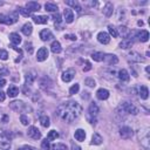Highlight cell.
<instances>
[{
    "instance_id": "cell-1",
    "label": "cell",
    "mask_w": 150,
    "mask_h": 150,
    "mask_svg": "<svg viewBox=\"0 0 150 150\" xmlns=\"http://www.w3.org/2000/svg\"><path fill=\"white\" fill-rule=\"evenodd\" d=\"M81 112H82V107L75 101L63 102L58 107V109H56L58 116L66 122L75 121L81 115Z\"/></svg>"
},
{
    "instance_id": "cell-2",
    "label": "cell",
    "mask_w": 150,
    "mask_h": 150,
    "mask_svg": "<svg viewBox=\"0 0 150 150\" xmlns=\"http://www.w3.org/2000/svg\"><path fill=\"white\" fill-rule=\"evenodd\" d=\"M138 140L141 142V145L145 149L149 150L150 148V136H149V128L141 129L138 131Z\"/></svg>"
},
{
    "instance_id": "cell-3",
    "label": "cell",
    "mask_w": 150,
    "mask_h": 150,
    "mask_svg": "<svg viewBox=\"0 0 150 150\" xmlns=\"http://www.w3.org/2000/svg\"><path fill=\"white\" fill-rule=\"evenodd\" d=\"M99 111H100V109H99V107H97V104H96L95 102L90 103V106H89V108H88V112H87V120H88L90 123H95V121H96L95 117L97 116Z\"/></svg>"
},
{
    "instance_id": "cell-4",
    "label": "cell",
    "mask_w": 150,
    "mask_h": 150,
    "mask_svg": "<svg viewBox=\"0 0 150 150\" xmlns=\"http://www.w3.org/2000/svg\"><path fill=\"white\" fill-rule=\"evenodd\" d=\"M120 109L123 112H125V114H131V115H137L138 114V109L130 102H123L120 106Z\"/></svg>"
},
{
    "instance_id": "cell-5",
    "label": "cell",
    "mask_w": 150,
    "mask_h": 150,
    "mask_svg": "<svg viewBox=\"0 0 150 150\" xmlns=\"http://www.w3.org/2000/svg\"><path fill=\"white\" fill-rule=\"evenodd\" d=\"M18 20V15L16 13H12L10 15L5 14H0V24H6V25H12Z\"/></svg>"
},
{
    "instance_id": "cell-6",
    "label": "cell",
    "mask_w": 150,
    "mask_h": 150,
    "mask_svg": "<svg viewBox=\"0 0 150 150\" xmlns=\"http://www.w3.org/2000/svg\"><path fill=\"white\" fill-rule=\"evenodd\" d=\"M11 145V137L5 131H0V148H4L5 150Z\"/></svg>"
},
{
    "instance_id": "cell-7",
    "label": "cell",
    "mask_w": 150,
    "mask_h": 150,
    "mask_svg": "<svg viewBox=\"0 0 150 150\" xmlns=\"http://www.w3.org/2000/svg\"><path fill=\"white\" fill-rule=\"evenodd\" d=\"M10 108L13 109L14 111H24L25 109L31 110V108H28L22 101H13L10 103Z\"/></svg>"
},
{
    "instance_id": "cell-8",
    "label": "cell",
    "mask_w": 150,
    "mask_h": 150,
    "mask_svg": "<svg viewBox=\"0 0 150 150\" xmlns=\"http://www.w3.org/2000/svg\"><path fill=\"white\" fill-rule=\"evenodd\" d=\"M133 129H131L130 127H122L120 129V136L123 138V140H129L131 136H133Z\"/></svg>"
},
{
    "instance_id": "cell-9",
    "label": "cell",
    "mask_w": 150,
    "mask_h": 150,
    "mask_svg": "<svg viewBox=\"0 0 150 150\" xmlns=\"http://www.w3.org/2000/svg\"><path fill=\"white\" fill-rule=\"evenodd\" d=\"M27 135H28V137H31L33 140H40L41 138V133L36 127H29L28 131H27Z\"/></svg>"
},
{
    "instance_id": "cell-10",
    "label": "cell",
    "mask_w": 150,
    "mask_h": 150,
    "mask_svg": "<svg viewBox=\"0 0 150 150\" xmlns=\"http://www.w3.org/2000/svg\"><path fill=\"white\" fill-rule=\"evenodd\" d=\"M48 58V49L46 47H41L39 50H38V54H36V60L38 61H45L46 59Z\"/></svg>"
},
{
    "instance_id": "cell-11",
    "label": "cell",
    "mask_w": 150,
    "mask_h": 150,
    "mask_svg": "<svg viewBox=\"0 0 150 150\" xmlns=\"http://www.w3.org/2000/svg\"><path fill=\"white\" fill-rule=\"evenodd\" d=\"M74 75H75V70L74 69H68V70L62 73L61 79H62L63 82H70L74 79Z\"/></svg>"
},
{
    "instance_id": "cell-12",
    "label": "cell",
    "mask_w": 150,
    "mask_h": 150,
    "mask_svg": "<svg viewBox=\"0 0 150 150\" xmlns=\"http://www.w3.org/2000/svg\"><path fill=\"white\" fill-rule=\"evenodd\" d=\"M97 40H99V42H101L103 45H108L110 42V36L106 32H100L97 34Z\"/></svg>"
},
{
    "instance_id": "cell-13",
    "label": "cell",
    "mask_w": 150,
    "mask_h": 150,
    "mask_svg": "<svg viewBox=\"0 0 150 150\" xmlns=\"http://www.w3.org/2000/svg\"><path fill=\"white\" fill-rule=\"evenodd\" d=\"M40 38H41L42 41H49L54 38V35L49 29H42L40 32Z\"/></svg>"
},
{
    "instance_id": "cell-14",
    "label": "cell",
    "mask_w": 150,
    "mask_h": 150,
    "mask_svg": "<svg viewBox=\"0 0 150 150\" xmlns=\"http://www.w3.org/2000/svg\"><path fill=\"white\" fill-rule=\"evenodd\" d=\"M25 79H26V86H31V85L35 81V79H36V73H35L34 70L28 72V73L26 74Z\"/></svg>"
},
{
    "instance_id": "cell-15",
    "label": "cell",
    "mask_w": 150,
    "mask_h": 150,
    "mask_svg": "<svg viewBox=\"0 0 150 150\" xmlns=\"http://www.w3.org/2000/svg\"><path fill=\"white\" fill-rule=\"evenodd\" d=\"M96 97L99 99V100H107L108 97H109V90H107V89H104V88H101V89H99L97 91H96Z\"/></svg>"
},
{
    "instance_id": "cell-16",
    "label": "cell",
    "mask_w": 150,
    "mask_h": 150,
    "mask_svg": "<svg viewBox=\"0 0 150 150\" xmlns=\"http://www.w3.org/2000/svg\"><path fill=\"white\" fill-rule=\"evenodd\" d=\"M26 8L32 13V12H36V11H40L41 6L39 3H35V1H29L26 4Z\"/></svg>"
},
{
    "instance_id": "cell-17",
    "label": "cell",
    "mask_w": 150,
    "mask_h": 150,
    "mask_svg": "<svg viewBox=\"0 0 150 150\" xmlns=\"http://www.w3.org/2000/svg\"><path fill=\"white\" fill-rule=\"evenodd\" d=\"M103 60H104L108 65H116V63L119 62L117 56H116V55H111V54H107V55H104Z\"/></svg>"
},
{
    "instance_id": "cell-18",
    "label": "cell",
    "mask_w": 150,
    "mask_h": 150,
    "mask_svg": "<svg viewBox=\"0 0 150 150\" xmlns=\"http://www.w3.org/2000/svg\"><path fill=\"white\" fill-rule=\"evenodd\" d=\"M63 15H65V21L67 24H72L73 20H74V14H73V11L70 8H66L65 12H63Z\"/></svg>"
},
{
    "instance_id": "cell-19",
    "label": "cell",
    "mask_w": 150,
    "mask_h": 150,
    "mask_svg": "<svg viewBox=\"0 0 150 150\" xmlns=\"http://www.w3.org/2000/svg\"><path fill=\"white\" fill-rule=\"evenodd\" d=\"M10 40H11L13 46L21 44V38H20V35H19L18 33H11L10 34Z\"/></svg>"
},
{
    "instance_id": "cell-20",
    "label": "cell",
    "mask_w": 150,
    "mask_h": 150,
    "mask_svg": "<svg viewBox=\"0 0 150 150\" xmlns=\"http://www.w3.org/2000/svg\"><path fill=\"white\" fill-rule=\"evenodd\" d=\"M33 21L38 25H45L48 22V16L45 15H38V16H33Z\"/></svg>"
},
{
    "instance_id": "cell-21",
    "label": "cell",
    "mask_w": 150,
    "mask_h": 150,
    "mask_svg": "<svg viewBox=\"0 0 150 150\" xmlns=\"http://www.w3.org/2000/svg\"><path fill=\"white\" fill-rule=\"evenodd\" d=\"M74 137H75V140L79 141V142L85 141V138H86V133H85V130H83V129H78L76 131H75Z\"/></svg>"
},
{
    "instance_id": "cell-22",
    "label": "cell",
    "mask_w": 150,
    "mask_h": 150,
    "mask_svg": "<svg viewBox=\"0 0 150 150\" xmlns=\"http://www.w3.org/2000/svg\"><path fill=\"white\" fill-rule=\"evenodd\" d=\"M129 58L133 61H135V62H144V58H142L137 52H130L129 53Z\"/></svg>"
},
{
    "instance_id": "cell-23",
    "label": "cell",
    "mask_w": 150,
    "mask_h": 150,
    "mask_svg": "<svg viewBox=\"0 0 150 150\" xmlns=\"http://www.w3.org/2000/svg\"><path fill=\"white\" fill-rule=\"evenodd\" d=\"M138 95H140L141 99H143V100H147V99H148V96H149V90H148V88H147L145 86H141V87H140V89H138Z\"/></svg>"
},
{
    "instance_id": "cell-24",
    "label": "cell",
    "mask_w": 150,
    "mask_h": 150,
    "mask_svg": "<svg viewBox=\"0 0 150 150\" xmlns=\"http://www.w3.org/2000/svg\"><path fill=\"white\" fill-rule=\"evenodd\" d=\"M50 49H52V52H53L54 54L61 53V50H62L61 44H60L59 41H53V44H52V46H50Z\"/></svg>"
},
{
    "instance_id": "cell-25",
    "label": "cell",
    "mask_w": 150,
    "mask_h": 150,
    "mask_svg": "<svg viewBox=\"0 0 150 150\" xmlns=\"http://www.w3.org/2000/svg\"><path fill=\"white\" fill-rule=\"evenodd\" d=\"M137 38H138V40L142 41V42H147L149 40V32L148 31H141L138 34H137Z\"/></svg>"
},
{
    "instance_id": "cell-26",
    "label": "cell",
    "mask_w": 150,
    "mask_h": 150,
    "mask_svg": "<svg viewBox=\"0 0 150 150\" xmlns=\"http://www.w3.org/2000/svg\"><path fill=\"white\" fill-rule=\"evenodd\" d=\"M133 45H134V41H133V40H130V39H128V38H125L124 40H122V41H121L120 47H121V48H123V49H128V48H130Z\"/></svg>"
},
{
    "instance_id": "cell-27",
    "label": "cell",
    "mask_w": 150,
    "mask_h": 150,
    "mask_svg": "<svg viewBox=\"0 0 150 150\" xmlns=\"http://www.w3.org/2000/svg\"><path fill=\"white\" fill-rule=\"evenodd\" d=\"M119 79H120L121 81H124V82L129 81V79H130L129 73H128L125 69H121V70L119 72Z\"/></svg>"
},
{
    "instance_id": "cell-28",
    "label": "cell",
    "mask_w": 150,
    "mask_h": 150,
    "mask_svg": "<svg viewBox=\"0 0 150 150\" xmlns=\"http://www.w3.org/2000/svg\"><path fill=\"white\" fill-rule=\"evenodd\" d=\"M19 94V89L15 87V86H10L8 87V89H7V95L10 96V97H15L16 95Z\"/></svg>"
},
{
    "instance_id": "cell-29",
    "label": "cell",
    "mask_w": 150,
    "mask_h": 150,
    "mask_svg": "<svg viewBox=\"0 0 150 150\" xmlns=\"http://www.w3.org/2000/svg\"><path fill=\"white\" fill-rule=\"evenodd\" d=\"M103 58H104V54L101 53V52H94V53L91 54V59H93L94 61H96V62L103 61Z\"/></svg>"
},
{
    "instance_id": "cell-30",
    "label": "cell",
    "mask_w": 150,
    "mask_h": 150,
    "mask_svg": "<svg viewBox=\"0 0 150 150\" xmlns=\"http://www.w3.org/2000/svg\"><path fill=\"white\" fill-rule=\"evenodd\" d=\"M32 31H33V27H32V25L28 22V24H25L24 26H22V28H21V32L26 35V36H28V35H31L32 34Z\"/></svg>"
},
{
    "instance_id": "cell-31",
    "label": "cell",
    "mask_w": 150,
    "mask_h": 150,
    "mask_svg": "<svg viewBox=\"0 0 150 150\" xmlns=\"http://www.w3.org/2000/svg\"><path fill=\"white\" fill-rule=\"evenodd\" d=\"M61 22H62V20H61V15H60L59 13H56V14L54 15V24H55V27L58 28V29H62Z\"/></svg>"
},
{
    "instance_id": "cell-32",
    "label": "cell",
    "mask_w": 150,
    "mask_h": 150,
    "mask_svg": "<svg viewBox=\"0 0 150 150\" xmlns=\"http://www.w3.org/2000/svg\"><path fill=\"white\" fill-rule=\"evenodd\" d=\"M102 137H101V135H99V134H94L93 135V137H91V144H95V145H100L101 143H102Z\"/></svg>"
},
{
    "instance_id": "cell-33",
    "label": "cell",
    "mask_w": 150,
    "mask_h": 150,
    "mask_svg": "<svg viewBox=\"0 0 150 150\" xmlns=\"http://www.w3.org/2000/svg\"><path fill=\"white\" fill-rule=\"evenodd\" d=\"M45 8L47 12H58V5L53 3H47L45 5Z\"/></svg>"
},
{
    "instance_id": "cell-34",
    "label": "cell",
    "mask_w": 150,
    "mask_h": 150,
    "mask_svg": "<svg viewBox=\"0 0 150 150\" xmlns=\"http://www.w3.org/2000/svg\"><path fill=\"white\" fill-rule=\"evenodd\" d=\"M103 13L106 14V16H110L112 14V5L110 3H107L104 8H103Z\"/></svg>"
},
{
    "instance_id": "cell-35",
    "label": "cell",
    "mask_w": 150,
    "mask_h": 150,
    "mask_svg": "<svg viewBox=\"0 0 150 150\" xmlns=\"http://www.w3.org/2000/svg\"><path fill=\"white\" fill-rule=\"evenodd\" d=\"M66 4L68 5V6H72V7H74L75 10H76L78 12H81V6L79 5V3L78 1H72V0H67V1H66Z\"/></svg>"
},
{
    "instance_id": "cell-36",
    "label": "cell",
    "mask_w": 150,
    "mask_h": 150,
    "mask_svg": "<svg viewBox=\"0 0 150 150\" xmlns=\"http://www.w3.org/2000/svg\"><path fill=\"white\" fill-rule=\"evenodd\" d=\"M59 137V134H58V131H55V130H50L48 135H47V140L48 141H54Z\"/></svg>"
},
{
    "instance_id": "cell-37",
    "label": "cell",
    "mask_w": 150,
    "mask_h": 150,
    "mask_svg": "<svg viewBox=\"0 0 150 150\" xmlns=\"http://www.w3.org/2000/svg\"><path fill=\"white\" fill-rule=\"evenodd\" d=\"M119 31H120V34H121V35L124 38V39H125L127 36H129V33H130V31H129V29H128L125 26H120V27H119ZM119 31H117V32H119Z\"/></svg>"
},
{
    "instance_id": "cell-38",
    "label": "cell",
    "mask_w": 150,
    "mask_h": 150,
    "mask_svg": "<svg viewBox=\"0 0 150 150\" xmlns=\"http://www.w3.org/2000/svg\"><path fill=\"white\" fill-rule=\"evenodd\" d=\"M40 123H41V125L45 127V128L49 127V124H50V122H49V117H48L47 115L41 116V117H40Z\"/></svg>"
},
{
    "instance_id": "cell-39",
    "label": "cell",
    "mask_w": 150,
    "mask_h": 150,
    "mask_svg": "<svg viewBox=\"0 0 150 150\" xmlns=\"http://www.w3.org/2000/svg\"><path fill=\"white\" fill-rule=\"evenodd\" d=\"M108 31L110 33V35H112V38H117L119 36V32H117V28H115L112 25H109L108 26Z\"/></svg>"
},
{
    "instance_id": "cell-40",
    "label": "cell",
    "mask_w": 150,
    "mask_h": 150,
    "mask_svg": "<svg viewBox=\"0 0 150 150\" xmlns=\"http://www.w3.org/2000/svg\"><path fill=\"white\" fill-rule=\"evenodd\" d=\"M52 150H67V147L63 143H56L52 147Z\"/></svg>"
},
{
    "instance_id": "cell-41",
    "label": "cell",
    "mask_w": 150,
    "mask_h": 150,
    "mask_svg": "<svg viewBox=\"0 0 150 150\" xmlns=\"http://www.w3.org/2000/svg\"><path fill=\"white\" fill-rule=\"evenodd\" d=\"M79 89H80V86H79L78 83H75V85H73V86L70 87L69 94H70V95H74V94H76V93L79 91Z\"/></svg>"
},
{
    "instance_id": "cell-42",
    "label": "cell",
    "mask_w": 150,
    "mask_h": 150,
    "mask_svg": "<svg viewBox=\"0 0 150 150\" xmlns=\"http://www.w3.org/2000/svg\"><path fill=\"white\" fill-rule=\"evenodd\" d=\"M18 12L20 13L21 15H24V16H29V15H31V12H29L27 8H24V7H19V8H18Z\"/></svg>"
},
{
    "instance_id": "cell-43",
    "label": "cell",
    "mask_w": 150,
    "mask_h": 150,
    "mask_svg": "<svg viewBox=\"0 0 150 150\" xmlns=\"http://www.w3.org/2000/svg\"><path fill=\"white\" fill-rule=\"evenodd\" d=\"M41 148H42V150H50V145H49V141L46 138V140H44L42 142H41Z\"/></svg>"
},
{
    "instance_id": "cell-44",
    "label": "cell",
    "mask_w": 150,
    "mask_h": 150,
    "mask_svg": "<svg viewBox=\"0 0 150 150\" xmlns=\"http://www.w3.org/2000/svg\"><path fill=\"white\" fill-rule=\"evenodd\" d=\"M0 59L4 60V61H6V60L8 59V53H7V50L0 49Z\"/></svg>"
},
{
    "instance_id": "cell-45",
    "label": "cell",
    "mask_w": 150,
    "mask_h": 150,
    "mask_svg": "<svg viewBox=\"0 0 150 150\" xmlns=\"http://www.w3.org/2000/svg\"><path fill=\"white\" fill-rule=\"evenodd\" d=\"M85 83H86L88 87H95V86H96V82H95V80H94V79H90V78L86 79Z\"/></svg>"
},
{
    "instance_id": "cell-46",
    "label": "cell",
    "mask_w": 150,
    "mask_h": 150,
    "mask_svg": "<svg viewBox=\"0 0 150 150\" xmlns=\"http://www.w3.org/2000/svg\"><path fill=\"white\" fill-rule=\"evenodd\" d=\"M8 74H10V70H8L7 67L3 66L1 68H0V75H8Z\"/></svg>"
},
{
    "instance_id": "cell-47",
    "label": "cell",
    "mask_w": 150,
    "mask_h": 150,
    "mask_svg": "<svg viewBox=\"0 0 150 150\" xmlns=\"http://www.w3.org/2000/svg\"><path fill=\"white\" fill-rule=\"evenodd\" d=\"M20 121H21V123L24 124V125H28V117L26 116V115H21L20 116Z\"/></svg>"
},
{
    "instance_id": "cell-48",
    "label": "cell",
    "mask_w": 150,
    "mask_h": 150,
    "mask_svg": "<svg viewBox=\"0 0 150 150\" xmlns=\"http://www.w3.org/2000/svg\"><path fill=\"white\" fill-rule=\"evenodd\" d=\"M18 150H36V149L33 148V147H31V145H24L21 148H19Z\"/></svg>"
},
{
    "instance_id": "cell-49",
    "label": "cell",
    "mask_w": 150,
    "mask_h": 150,
    "mask_svg": "<svg viewBox=\"0 0 150 150\" xmlns=\"http://www.w3.org/2000/svg\"><path fill=\"white\" fill-rule=\"evenodd\" d=\"M25 47H26V49L29 52V54H32L33 53V48H32V44H29V42H26V45H25Z\"/></svg>"
},
{
    "instance_id": "cell-50",
    "label": "cell",
    "mask_w": 150,
    "mask_h": 150,
    "mask_svg": "<svg viewBox=\"0 0 150 150\" xmlns=\"http://www.w3.org/2000/svg\"><path fill=\"white\" fill-rule=\"evenodd\" d=\"M91 69V65L89 61H86V67H83V72H88Z\"/></svg>"
},
{
    "instance_id": "cell-51",
    "label": "cell",
    "mask_w": 150,
    "mask_h": 150,
    "mask_svg": "<svg viewBox=\"0 0 150 150\" xmlns=\"http://www.w3.org/2000/svg\"><path fill=\"white\" fill-rule=\"evenodd\" d=\"M65 38H67V39H69V40H73V41L76 40V35H74V34H68V35H65Z\"/></svg>"
},
{
    "instance_id": "cell-52",
    "label": "cell",
    "mask_w": 150,
    "mask_h": 150,
    "mask_svg": "<svg viewBox=\"0 0 150 150\" xmlns=\"http://www.w3.org/2000/svg\"><path fill=\"white\" fill-rule=\"evenodd\" d=\"M5 97H6V95H5V93H4L3 90H0V102H3V101H5Z\"/></svg>"
},
{
    "instance_id": "cell-53",
    "label": "cell",
    "mask_w": 150,
    "mask_h": 150,
    "mask_svg": "<svg viewBox=\"0 0 150 150\" xmlns=\"http://www.w3.org/2000/svg\"><path fill=\"white\" fill-rule=\"evenodd\" d=\"M72 150H81V148L78 145V144H75V143H72Z\"/></svg>"
},
{
    "instance_id": "cell-54",
    "label": "cell",
    "mask_w": 150,
    "mask_h": 150,
    "mask_svg": "<svg viewBox=\"0 0 150 150\" xmlns=\"http://www.w3.org/2000/svg\"><path fill=\"white\" fill-rule=\"evenodd\" d=\"M6 85V80L3 79V78H0V87H4Z\"/></svg>"
},
{
    "instance_id": "cell-55",
    "label": "cell",
    "mask_w": 150,
    "mask_h": 150,
    "mask_svg": "<svg viewBox=\"0 0 150 150\" xmlns=\"http://www.w3.org/2000/svg\"><path fill=\"white\" fill-rule=\"evenodd\" d=\"M145 70H147V73H149V72H150V67H147Z\"/></svg>"
},
{
    "instance_id": "cell-56",
    "label": "cell",
    "mask_w": 150,
    "mask_h": 150,
    "mask_svg": "<svg viewBox=\"0 0 150 150\" xmlns=\"http://www.w3.org/2000/svg\"><path fill=\"white\" fill-rule=\"evenodd\" d=\"M0 5H3V3H0Z\"/></svg>"
},
{
    "instance_id": "cell-57",
    "label": "cell",
    "mask_w": 150,
    "mask_h": 150,
    "mask_svg": "<svg viewBox=\"0 0 150 150\" xmlns=\"http://www.w3.org/2000/svg\"><path fill=\"white\" fill-rule=\"evenodd\" d=\"M6 150H7V149H6Z\"/></svg>"
}]
</instances>
